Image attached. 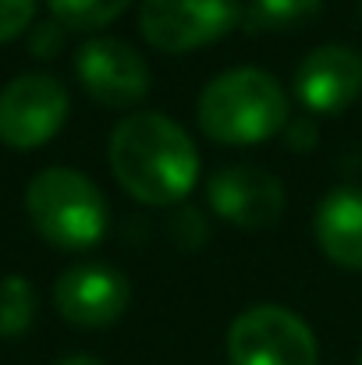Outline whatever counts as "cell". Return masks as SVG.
Returning <instances> with one entry per match:
<instances>
[{
    "label": "cell",
    "mask_w": 362,
    "mask_h": 365,
    "mask_svg": "<svg viewBox=\"0 0 362 365\" xmlns=\"http://www.w3.org/2000/svg\"><path fill=\"white\" fill-rule=\"evenodd\" d=\"M36 18V0H0V46L18 39Z\"/></svg>",
    "instance_id": "9a60e30c"
},
{
    "label": "cell",
    "mask_w": 362,
    "mask_h": 365,
    "mask_svg": "<svg viewBox=\"0 0 362 365\" xmlns=\"http://www.w3.org/2000/svg\"><path fill=\"white\" fill-rule=\"evenodd\" d=\"M64 46V25L54 18V21H43L32 29V39H29V50L36 57H54L57 50Z\"/></svg>",
    "instance_id": "2e32d148"
},
{
    "label": "cell",
    "mask_w": 362,
    "mask_h": 365,
    "mask_svg": "<svg viewBox=\"0 0 362 365\" xmlns=\"http://www.w3.org/2000/svg\"><path fill=\"white\" fill-rule=\"evenodd\" d=\"M210 206L238 231H266L284 213V185L263 167H221L206 185Z\"/></svg>",
    "instance_id": "9c48e42d"
},
{
    "label": "cell",
    "mask_w": 362,
    "mask_h": 365,
    "mask_svg": "<svg viewBox=\"0 0 362 365\" xmlns=\"http://www.w3.org/2000/svg\"><path fill=\"white\" fill-rule=\"evenodd\" d=\"M131 302L128 277L107 262H79L68 266L54 284L57 312L82 330H104L118 323Z\"/></svg>",
    "instance_id": "52a82bcc"
},
{
    "label": "cell",
    "mask_w": 362,
    "mask_h": 365,
    "mask_svg": "<svg viewBox=\"0 0 362 365\" xmlns=\"http://www.w3.org/2000/svg\"><path fill=\"white\" fill-rule=\"evenodd\" d=\"M36 319V291L25 277L0 280V337H21Z\"/></svg>",
    "instance_id": "4fadbf2b"
},
{
    "label": "cell",
    "mask_w": 362,
    "mask_h": 365,
    "mask_svg": "<svg viewBox=\"0 0 362 365\" xmlns=\"http://www.w3.org/2000/svg\"><path fill=\"white\" fill-rule=\"evenodd\" d=\"M231 365H316V337L302 316L281 305H252L228 330Z\"/></svg>",
    "instance_id": "5b68a950"
},
{
    "label": "cell",
    "mask_w": 362,
    "mask_h": 365,
    "mask_svg": "<svg viewBox=\"0 0 362 365\" xmlns=\"http://www.w3.org/2000/svg\"><path fill=\"white\" fill-rule=\"evenodd\" d=\"M131 0H46V7L54 11V18L64 29H79V32H96L104 25H111L128 11Z\"/></svg>",
    "instance_id": "5bb4252c"
},
{
    "label": "cell",
    "mask_w": 362,
    "mask_h": 365,
    "mask_svg": "<svg viewBox=\"0 0 362 365\" xmlns=\"http://www.w3.org/2000/svg\"><path fill=\"white\" fill-rule=\"evenodd\" d=\"M295 96L316 118L348 110L362 96V53L341 43L316 46L295 71Z\"/></svg>",
    "instance_id": "30bf717a"
},
{
    "label": "cell",
    "mask_w": 362,
    "mask_h": 365,
    "mask_svg": "<svg viewBox=\"0 0 362 365\" xmlns=\"http://www.w3.org/2000/svg\"><path fill=\"white\" fill-rule=\"evenodd\" d=\"M196 118L203 135L217 145H256L288 124V96L273 75L235 68L203 89Z\"/></svg>",
    "instance_id": "7a4b0ae2"
},
{
    "label": "cell",
    "mask_w": 362,
    "mask_h": 365,
    "mask_svg": "<svg viewBox=\"0 0 362 365\" xmlns=\"http://www.w3.org/2000/svg\"><path fill=\"white\" fill-rule=\"evenodd\" d=\"M320 11H323V0H245L241 29L248 36L291 32V29L313 21Z\"/></svg>",
    "instance_id": "7c38bea8"
},
{
    "label": "cell",
    "mask_w": 362,
    "mask_h": 365,
    "mask_svg": "<svg viewBox=\"0 0 362 365\" xmlns=\"http://www.w3.org/2000/svg\"><path fill=\"white\" fill-rule=\"evenodd\" d=\"M57 365H104V362L93 359V355H68V359H61Z\"/></svg>",
    "instance_id": "e0dca14e"
},
{
    "label": "cell",
    "mask_w": 362,
    "mask_h": 365,
    "mask_svg": "<svg viewBox=\"0 0 362 365\" xmlns=\"http://www.w3.org/2000/svg\"><path fill=\"white\" fill-rule=\"evenodd\" d=\"M323 255L341 269H362V188H331L313 217Z\"/></svg>",
    "instance_id": "8fae6325"
},
{
    "label": "cell",
    "mask_w": 362,
    "mask_h": 365,
    "mask_svg": "<svg viewBox=\"0 0 362 365\" xmlns=\"http://www.w3.org/2000/svg\"><path fill=\"white\" fill-rule=\"evenodd\" d=\"M118 185L142 206L181 202L199 178V153L178 121L139 110L121 118L107 145Z\"/></svg>",
    "instance_id": "6da1fadb"
},
{
    "label": "cell",
    "mask_w": 362,
    "mask_h": 365,
    "mask_svg": "<svg viewBox=\"0 0 362 365\" xmlns=\"http://www.w3.org/2000/svg\"><path fill=\"white\" fill-rule=\"evenodd\" d=\"M359 365H362V348H359Z\"/></svg>",
    "instance_id": "ac0fdd59"
},
{
    "label": "cell",
    "mask_w": 362,
    "mask_h": 365,
    "mask_svg": "<svg viewBox=\"0 0 362 365\" xmlns=\"http://www.w3.org/2000/svg\"><path fill=\"white\" fill-rule=\"evenodd\" d=\"M68 89L54 75H18L0 93V142L29 153L50 142L68 121Z\"/></svg>",
    "instance_id": "8992f818"
},
{
    "label": "cell",
    "mask_w": 362,
    "mask_h": 365,
    "mask_svg": "<svg viewBox=\"0 0 362 365\" xmlns=\"http://www.w3.org/2000/svg\"><path fill=\"white\" fill-rule=\"evenodd\" d=\"M75 75L82 89L104 107H135L149 93L146 61L114 36H93L75 53Z\"/></svg>",
    "instance_id": "ba28073f"
},
{
    "label": "cell",
    "mask_w": 362,
    "mask_h": 365,
    "mask_svg": "<svg viewBox=\"0 0 362 365\" xmlns=\"http://www.w3.org/2000/svg\"><path fill=\"white\" fill-rule=\"evenodd\" d=\"M245 0H142L139 32L160 53H188L241 25Z\"/></svg>",
    "instance_id": "277c9868"
},
{
    "label": "cell",
    "mask_w": 362,
    "mask_h": 365,
    "mask_svg": "<svg viewBox=\"0 0 362 365\" xmlns=\"http://www.w3.org/2000/svg\"><path fill=\"white\" fill-rule=\"evenodd\" d=\"M25 213L43 242L64 252L93 248L111 224L104 192L71 167L39 170L25 188Z\"/></svg>",
    "instance_id": "3957f363"
}]
</instances>
